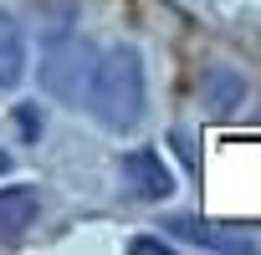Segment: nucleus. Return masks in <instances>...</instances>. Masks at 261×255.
Listing matches in <instances>:
<instances>
[{
    "label": "nucleus",
    "mask_w": 261,
    "mask_h": 255,
    "mask_svg": "<svg viewBox=\"0 0 261 255\" xmlns=\"http://www.w3.org/2000/svg\"><path fill=\"white\" fill-rule=\"evenodd\" d=\"M123 189L134 194V199H169L174 194V174L164 169V158L154 148H134V153H123Z\"/></svg>",
    "instance_id": "7ed1b4c3"
},
{
    "label": "nucleus",
    "mask_w": 261,
    "mask_h": 255,
    "mask_svg": "<svg viewBox=\"0 0 261 255\" xmlns=\"http://www.w3.org/2000/svg\"><path fill=\"white\" fill-rule=\"evenodd\" d=\"M92 61H97V51L82 41V36H72V31H57L51 41H46V51H41V87L51 92V97H62V102H82V92H87V77H92Z\"/></svg>",
    "instance_id": "f03ea898"
},
{
    "label": "nucleus",
    "mask_w": 261,
    "mask_h": 255,
    "mask_svg": "<svg viewBox=\"0 0 261 255\" xmlns=\"http://www.w3.org/2000/svg\"><path fill=\"white\" fill-rule=\"evenodd\" d=\"M41 6L57 16V26H72V16H77V0H41Z\"/></svg>",
    "instance_id": "1a4fd4ad"
},
{
    "label": "nucleus",
    "mask_w": 261,
    "mask_h": 255,
    "mask_svg": "<svg viewBox=\"0 0 261 255\" xmlns=\"http://www.w3.org/2000/svg\"><path fill=\"white\" fill-rule=\"evenodd\" d=\"M41 214V189L36 184H11L0 189V245H16L26 240V230Z\"/></svg>",
    "instance_id": "39448f33"
},
{
    "label": "nucleus",
    "mask_w": 261,
    "mask_h": 255,
    "mask_svg": "<svg viewBox=\"0 0 261 255\" xmlns=\"http://www.w3.org/2000/svg\"><path fill=\"white\" fill-rule=\"evenodd\" d=\"M82 102L97 112V122L108 128V133H128V128H139V122H144V107H149L139 46H113L108 56H97Z\"/></svg>",
    "instance_id": "f257e3e1"
},
{
    "label": "nucleus",
    "mask_w": 261,
    "mask_h": 255,
    "mask_svg": "<svg viewBox=\"0 0 261 255\" xmlns=\"http://www.w3.org/2000/svg\"><path fill=\"white\" fill-rule=\"evenodd\" d=\"M16 133H21L26 143L41 138V107H36V102H21V107H16Z\"/></svg>",
    "instance_id": "6e6552de"
},
{
    "label": "nucleus",
    "mask_w": 261,
    "mask_h": 255,
    "mask_svg": "<svg viewBox=\"0 0 261 255\" xmlns=\"http://www.w3.org/2000/svg\"><path fill=\"white\" fill-rule=\"evenodd\" d=\"M26 77V36L11 11H0V87H16Z\"/></svg>",
    "instance_id": "0eeeda50"
},
{
    "label": "nucleus",
    "mask_w": 261,
    "mask_h": 255,
    "mask_svg": "<svg viewBox=\"0 0 261 255\" xmlns=\"http://www.w3.org/2000/svg\"><path fill=\"white\" fill-rule=\"evenodd\" d=\"M200 102H205L215 117L236 112V107L246 102V77H241L236 67H210V72H205V82H200Z\"/></svg>",
    "instance_id": "423d86ee"
},
{
    "label": "nucleus",
    "mask_w": 261,
    "mask_h": 255,
    "mask_svg": "<svg viewBox=\"0 0 261 255\" xmlns=\"http://www.w3.org/2000/svg\"><path fill=\"white\" fill-rule=\"evenodd\" d=\"M164 230L185 245H205V250H220V255H261V240H246V235H230V230H215L205 219H190V214H169Z\"/></svg>",
    "instance_id": "20e7f679"
},
{
    "label": "nucleus",
    "mask_w": 261,
    "mask_h": 255,
    "mask_svg": "<svg viewBox=\"0 0 261 255\" xmlns=\"http://www.w3.org/2000/svg\"><path fill=\"white\" fill-rule=\"evenodd\" d=\"M0 174H11V153L6 148H0Z\"/></svg>",
    "instance_id": "9d476101"
}]
</instances>
